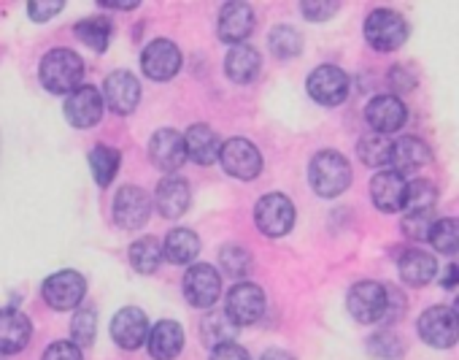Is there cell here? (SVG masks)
Masks as SVG:
<instances>
[{
	"label": "cell",
	"instance_id": "1",
	"mask_svg": "<svg viewBox=\"0 0 459 360\" xmlns=\"http://www.w3.org/2000/svg\"><path fill=\"white\" fill-rule=\"evenodd\" d=\"M308 182L319 198H338L351 185V165L335 149H322L308 165Z\"/></svg>",
	"mask_w": 459,
	"mask_h": 360
},
{
	"label": "cell",
	"instance_id": "2",
	"mask_svg": "<svg viewBox=\"0 0 459 360\" xmlns=\"http://www.w3.org/2000/svg\"><path fill=\"white\" fill-rule=\"evenodd\" d=\"M39 79H41L44 90H49L55 95L76 92L84 79V60L74 49H52L41 60Z\"/></svg>",
	"mask_w": 459,
	"mask_h": 360
},
{
	"label": "cell",
	"instance_id": "3",
	"mask_svg": "<svg viewBox=\"0 0 459 360\" xmlns=\"http://www.w3.org/2000/svg\"><path fill=\"white\" fill-rule=\"evenodd\" d=\"M365 41L376 52H394L408 41V22L389 9H376L365 20Z\"/></svg>",
	"mask_w": 459,
	"mask_h": 360
},
{
	"label": "cell",
	"instance_id": "4",
	"mask_svg": "<svg viewBox=\"0 0 459 360\" xmlns=\"http://www.w3.org/2000/svg\"><path fill=\"white\" fill-rule=\"evenodd\" d=\"M255 223L268 239H281L295 225V204L284 193L263 196L255 206Z\"/></svg>",
	"mask_w": 459,
	"mask_h": 360
},
{
	"label": "cell",
	"instance_id": "5",
	"mask_svg": "<svg viewBox=\"0 0 459 360\" xmlns=\"http://www.w3.org/2000/svg\"><path fill=\"white\" fill-rule=\"evenodd\" d=\"M346 306H349V314L362 325L384 322L386 306H389V290L378 282H357L349 290Z\"/></svg>",
	"mask_w": 459,
	"mask_h": 360
},
{
	"label": "cell",
	"instance_id": "6",
	"mask_svg": "<svg viewBox=\"0 0 459 360\" xmlns=\"http://www.w3.org/2000/svg\"><path fill=\"white\" fill-rule=\"evenodd\" d=\"M419 336L435 349H448L459 341V317L451 306H432L419 317Z\"/></svg>",
	"mask_w": 459,
	"mask_h": 360
},
{
	"label": "cell",
	"instance_id": "7",
	"mask_svg": "<svg viewBox=\"0 0 459 360\" xmlns=\"http://www.w3.org/2000/svg\"><path fill=\"white\" fill-rule=\"evenodd\" d=\"M221 168L241 182H252L263 171V154L249 138H230L221 146Z\"/></svg>",
	"mask_w": 459,
	"mask_h": 360
},
{
	"label": "cell",
	"instance_id": "8",
	"mask_svg": "<svg viewBox=\"0 0 459 360\" xmlns=\"http://www.w3.org/2000/svg\"><path fill=\"white\" fill-rule=\"evenodd\" d=\"M84 293H87V279L79 274V271H57L52 274L44 287H41V295L44 301L57 309V312H68V309H76L82 301H84Z\"/></svg>",
	"mask_w": 459,
	"mask_h": 360
},
{
	"label": "cell",
	"instance_id": "9",
	"mask_svg": "<svg viewBox=\"0 0 459 360\" xmlns=\"http://www.w3.org/2000/svg\"><path fill=\"white\" fill-rule=\"evenodd\" d=\"M308 95L322 103V106H341L349 98V74L341 71L338 66H319L311 71L308 82Z\"/></svg>",
	"mask_w": 459,
	"mask_h": 360
},
{
	"label": "cell",
	"instance_id": "10",
	"mask_svg": "<svg viewBox=\"0 0 459 360\" xmlns=\"http://www.w3.org/2000/svg\"><path fill=\"white\" fill-rule=\"evenodd\" d=\"M221 295L219 271L208 263H197L184 274V298L195 309H211Z\"/></svg>",
	"mask_w": 459,
	"mask_h": 360
},
{
	"label": "cell",
	"instance_id": "11",
	"mask_svg": "<svg viewBox=\"0 0 459 360\" xmlns=\"http://www.w3.org/2000/svg\"><path fill=\"white\" fill-rule=\"evenodd\" d=\"M233 322L241 325H255L265 314V293L255 282H238L227 295V309H224Z\"/></svg>",
	"mask_w": 459,
	"mask_h": 360
},
{
	"label": "cell",
	"instance_id": "12",
	"mask_svg": "<svg viewBox=\"0 0 459 360\" xmlns=\"http://www.w3.org/2000/svg\"><path fill=\"white\" fill-rule=\"evenodd\" d=\"M152 217V198L141 188H122L114 198V220L125 231H138L149 223Z\"/></svg>",
	"mask_w": 459,
	"mask_h": 360
},
{
	"label": "cell",
	"instance_id": "13",
	"mask_svg": "<svg viewBox=\"0 0 459 360\" xmlns=\"http://www.w3.org/2000/svg\"><path fill=\"white\" fill-rule=\"evenodd\" d=\"M141 68L149 79L154 82H168L181 71V52L173 41L168 39H154L143 55H141Z\"/></svg>",
	"mask_w": 459,
	"mask_h": 360
},
{
	"label": "cell",
	"instance_id": "14",
	"mask_svg": "<svg viewBox=\"0 0 459 360\" xmlns=\"http://www.w3.org/2000/svg\"><path fill=\"white\" fill-rule=\"evenodd\" d=\"M103 106H106V101H103L100 90L92 84H82L65 101V119L79 130L95 127L103 117Z\"/></svg>",
	"mask_w": 459,
	"mask_h": 360
},
{
	"label": "cell",
	"instance_id": "15",
	"mask_svg": "<svg viewBox=\"0 0 459 360\" xmlns=\"http://www.w3.org/2000/svg\"><path fill=\"white\" fill-rule=\"evenodd\" d=\"M255 31V12L249 4H224L219 12L216 33L224 44L241 47Z\"/></svg>",
	"mask_w": 459,
	"mask_h": 360
},
{
	"label": "cell",
	"instance_id": "16",
	"mask_svg": "<svg viewBox=\"0 0 459 360\" xmlns=\"http://www.w3.org/2000/svg\"><path fill=\"white\" fill-rule=\"evenodd\" d=\"M405 193H408V182L405 176L397 171H378L370 179V198L376 204V209L394 215L400 209H405Z\"/></svg>",
	"mask_w": 459,
	"mask_h": 360
},
{
	"label": "cell",
	"instance_id": "17",
	"mask_svg": "<svg viewBox=\"0 0 459 360\" xmlns=\"http://www.w3.org/2000/svg\"><path fill=\"white\" fill-rule=\"evenodd\" d=\"M149 317L138 306H125L111 320V338L122 349H138L149 341Z\"/></svg>",
	"mask_w": 459,
	"mask_h": 360
},
{
	"label": "cell",
	"instance_id": "18",
	"mask_svg": "<svg viewBox=\"0 0 459 360\" xmlns=\"http://www.w3.org/2000/svg\"><path fill=\"white\" fill-rule=\"evenodd\" d=\"M103 98L114 114H133L141 101V84L130 71H114L103 82Z\"/></svg>",
	"mask_w": 459,
	"mask_h": 360
},
{
	"label": "cell",
	"instance_id": "19",
	"mask_svg": "<svg viewBox=\"0 0 459 360\" xmlns=\"http://www.w3.org/2000/svg\"><path fill=\"white\" fill-rule=\"evenodd\" d=\"M192 204V190H189V182L181 176H165L162 182L157 185V193H154V206L157 212L165 217V220H178L186 215Z\"/></svg>",
	"mask_w": 459,
	"mask_h": 360
},
{
	"label": "cell",
	"instance_id": "20",
	"mask_svg": "<svg viewBox=\"0 0 459 360\" xmlns=\"http://www.w3.org/2000/svg\"><path fill=\"white\" fill-rule=\"evenodd\" d=\"M149 157L160 171H178L184 165V160L189 157L184 136L170 127L157 130L149 141Z\"/></svg>",
	"mask_w": 459,
	"mask_h": 360
},
{
	"label": "cell",
	"instance_id": "21",
	"mask_svg": "<svg viewBox=\"0 0 459 360\" xmlns=\"http://www.w3.org/2000/svg\"><path fill=\"white\" fill-rule=\"evenodd\" d=\"M405 117H408V111H405L403 101L394 98V95H378V98H373V101L368 103V109H365L368 125H370L376 133H384V136L400 130V127L405 125Z\"/></svg>",
	"mask_w": 459,
	"mask_h": 360
},
{
	"label": "cell",
	"instance_id": "22",
	"mask_svg": "<svg viewBox=\"0 0 459 360\" xmlns=\"http://www.w3.org/2000/svg\"><path fill=\"white\" fill-rule=\"evenodd\" d=\"M33 333L30 320L17 309H0V355H17L28 347Z\"/></svg>",
	"mask_w": 459,
	"mask_h": 360
},
{
	"label": "cell",
	"instance_id": "23",
	"mask_svg": "<svg viewBox=\"0 0 459 360\" xmlns=\"http://www.w3.org/2000/svg\"><path fill=\"white\" fill-rule=\"evenodd\" d=\"M224 71L227 76L233 79L236 84H252L260 71H263V57L255 47L249 44H241V47H233L224 57Z\"/></svg>",
	"mask_w": 459,
	"mask_h": 360
},
{
	"label": "cell",
	"instance_id": "24",
	"mask_svg": "<svg viewBox=\"0 0 459 360\" xmlns=\"http://www.w3.org/2000/svg\"><path fill=\"white\" fill-rule=\"evenodd\" d=\"M149 355L154 360H173L184 349V328L173 320H162L149 333Z\"/></svg>",
	"mask_w": 459,
	"mask_h": 360
},
{
	"label": "cell",
	"instance_id": "25",
	"mask_svg": "<svg viewBox=\"0 0 459 360\" xmlns=\"http://www.w3.org/2000/svg\"><path fill=\"white\" fill-rule=\"evenodd\" d=\"M186 141V154L189 160H195L197 165H211L221 157V141L219 136L208 127V125H192L184 136Z\"/></svg>",
	"mask_w": 459,
	"mask_h": 360
},
{
	"label": "cell",
	"instance_id": "26",
	"mask_svg": "<svg viewBox=\"0 0 459 360\" xmlns=\"http://www.w3.org/2000/svg\"><path fill=\"white\" fill-rule=\"evenodd\" d=\"M397 271H400V279L411 287H424L435 279L437 274V260L421 250H408L400 263H397Z\"/></svg>",
	"mask_w": 459,
	"mask_h": 360
},
{
	"label": "cell",
	"instance_id": "27",
	"mask_svg": "<svg viewBox=\"0 0 459 360\" xmlns=\"http://www.w3.org/2000/svg\"><path fill=\"white\" fill-rule=\"evenodd\" d=\"M429 157H432V152H429V146L421 141V138H416V136H405V138H400V141H394V149H392V171H397V173H408V171H413V168H421L424 162H429Z\"/></svg>",
	"mask_w": 459,
	"mask_h": 360
},
{
	"label": "cell",
	"instance_id": "28",
	"mask_svg": "<svg viewBox=\"0 0 459 360\" xmlns=\"http://www.w3.org/2000/svg\"><path fill=\"white\" fill-rule=\"evenodd\" d=\"M200 252V239L189 231V228H176L165 236V244H162V255L168 263L173 266H186L197 258Z\"/></svg>",
	"mask_w": 459,
	"mask_h": 360
},
{
	"label": "cell",
	"instance_id": "29",
	"mask_svg": "<svg viewBox=\"0 0 459 360\" xmlns=\"http://www.w3.org/2000/svg\"><path fill=\"white\" fill-rule=\"evenodd\" d=\"M236 333H238V325L227 312H208L200 322V336H203L205 347H211V349L230 344L236 338Z\"/></svg>",
	"mask_w": 459,
	"mask_h": 360
},
{
	"label": "cell",
	"instance_id": "30",
	"mask_svg": "<svg viewBox=\"0 0 459 360\" xmlns=\"http://www.w3.org/2000/svg\"><path fill=\"white\" fill-rule=\"evenodd\" d=\"M392 149L394 144L389 141V136L384 133H365L357 144V154L365 165H373V168H381V165H389L392 162Z\"/></svg>",
	"mask_w": 459,
	"mask_h": 360
},
{
	"label": "cell",
	"instance_id": "31",
	"mask_svg": "<svg viewBox=\"0 0 459 360\" xmlns=\"http://www.w3.org/2000/svg\"><path fill=\"white\" fill-rule=\"evenodd\" d=\"M119 162H122V154L119 149L114 146H106V144H98L92 152H90V168H92V176L100 188H108L114 182V176L119 171Z\"/></svg>",
	"mask_w": 459,
	"mask_h": 360
},
{
	"label": "cell",
	"instance_id": "32",
	"mask_svg": "<svg viewBox=\"0 0 459 360\" xmlns=\"http://www.w3.org/2000/svg\"><path fill=\"white\" fill-rule=\"evenodd\" d=\"M435 204H437V188L429 182V179H413V182H408L405 215L435 212Z\"/></svg>",
	"mask_w": 459,
	"mask_h": 360
},
{
	"label": "cell",
	"instance_id": "33",
	"mask_svg": "<svg viewBox=\"0 0 459 360\" xmlns=\"http://www.w3.org/2000/svg\"><path fill=\"white\" fill-rule=\"evenodd\" d=\"M74 33H76V36H79V41H84L90 49H95V52H106V49H108V41H111L114 28H111V22H108V20H103V17H92V20H82V22L74 28Z\"/></svg>",
	"mask_w": 459,
	"mask_h": 360
},
{
	"label": "cell",
	"instance_id": "34",
	"mask_svg": "<svg viewBox=\"0 0 459 360\" xmlns=\"http://www.w3.org/2000/svg\"><path fill=\"white\" fill-rule=\"evenodd\" d=\"M162 247L154 241V239H149V236H143V239H138L133 247H130V266L138 271V274H154L157 268H160V263H162Z\"/></svg>",
	"mask_w": 459,
	"mask_h": 360
},
{
	"label": "cell",
	"instance_id": "35",
	"mask_svg": "<svg viewBox=\"0 0 459 360\" xmlns=\"http://www.w3.org/2000/svg\"><path fill=\"white\" fill-rule=\"evenodd\" d=\"M268 47L279 60H292V57H298L303 52V36L290 25H279V28L271 31Z\"/></svg>",
	"mask_w": 459,
	"mask_h": 360
},
{
	"label": "cell",
	"instance_id": "36",
	"mask_svg": "<svg viewBox=\"0 0 459 360\" xmlns=\"http://www.w3.org/2000/svg\"><path fill=\"white\" fill-rule=\"evenodd\" d=\"M429 244L443 255L459 252V220H451V217L437 220L432 233H429Z\"/></svg>",
	"mask_w": 459,
	"mask_h": 360
},
{
	"label": "cell",
	"instance_id": "37",
	"mask_svg": "<svg viewBox=\"0 0 459 360\" xmlns=\"http://www.w3.org/2000/svg\"><path fill=\"white\" fill-rule=\"evenodd\" d=\"M219 263H221V268H224L230 277H233V279H244V277L249 274V268H252L249 252L241 250V247H236V244H230V247H224V250L219 252Z\"/></svg>",
	"mask_w": 459,
	"mask_h": 360
},
{
	"label": "cell",
	"instance_id": "38",
	"mask_svg": "<svg viewBox=\"0 0 459 360\" xmlns=\"http://www.w3.org/2000/svg\"><path fill=\"white\" fill-rule=\"evenodd\" d=\"M95 333H98V317L92 309H79L71 320V336H74V344L79 347H90L95 341Z\"/></svg>",
	"mask_w": 459,
	"mask_h": 360
},
{
	"label": "cell",
	"instance_id": "39",
	"mask_svg": "<svg viewBox=\"0 0 459 360\" xmlns=\"http://www.w3.org/2000/svg\"><path fill=\"white\" fill-rule=\"evenodd\" d=\"M368 352L378 360H400L403 357V341L392 330H378L368 341Z\"/></svg>",
	"mask_w": 459,
	"mask_h": 360
},
{
	"label": "cell",
	"instance_id": "40",
	"mask_svg": "<svg viewBox=\"0 0 459 360\" xmlns=\"http://www.w3.org/2000/svg\"><path fill=\"white\" fill-rule=\"evenodd\" d=\"M435 228V215L432 212H419V215H405L403 217V233L413 241H429V233Z\"/></svg>",
	"mask_w": 459,
	"mask_h": 360
},
{
	"label": "cell",
	"instance_id": "41",
	"mask_svg": "<svg viewBox=\"0 0 459 360\" xmlns=\"http://www.w3.org/2000/svg\"><path fill=\"white\" fill-rule=\"evenodd\" d=\"M41 360H84V355H82V347L74 341H55L47 347Z\"/></svg>",
	"mask_w": 459,
	"mask_h": 360
},
{
	"label": "cell",
	"instance_id": "42",
	"mask_svg": "<svg viewBox=\"0 0 459 360\" xmlns=\"http://www.w3.org/2000/svg\"><path fill=\"white\" fill-rule=\"evenodd\" d=\"M60 12H63V4H55V0L52 4H47V0H33V4H28V14L33 22H49Z\"/></svg>",
	"mask_w": 459,
	"mask_h": 360
},
{
	"label": "cell",
	"instance_id": "43",
	"mask_svg": "<svg viewBox=\"0 0 459 360\" xmlns=\"http://www.w3.org/2000/svg\"><path fill=\"white\" fill-rule=\"evenodd\" d=\"M338 4H303L300 6V12H303V17H308L311 22H327L333 14H338Z\"/></svg>",
	"mask_w": 459,
	"mask_h": 360
},
{
	"label": "cell",
	"instance_id": "44",
	"mask_svg": "<svg viewBox=\"0 0 459 360\" xmlns=\"http://www.w3.org/2000/svg\"><path fill=\"white\" fill-rule=\"evenodd\" d=\"M211 360H252V357H249V352H247L241 344L230 341V344L216 347V349L211 352Z\"/></svg>",
	"mask_w": 459,
	"mask_h": 360
},
{
	"label": "cell",
	"instance_id": "45",
	"mask_svg": "<svg viewBox=\"0 0 459 360\" xmlns=\"http://www.w3.org/2000/svg\"><path fill=\"white\" fill-rule=\"evenodd\" d=\"M260 360H295V355L287 349H268Z\"/></svg>",
	"mask_w": 459,
	"mask_h": 360
},
{
	"label": "cell",
	"instance_id": "46",
	"mask_svg": "<svg viewBox=\"0 0 459 360\" xmlns=\"http://www.w3.org/2000/svg\"><path fill=\"white\" fill-rule=\"evenodd\" d=\"M456 285H459V266H448V268H446L443 287H456Z\"/></svg>",
	"mask_w": 459,
	"mask_h": 360
},
{
	"label": "cell",
	"instance_id": "47",
	"mask_svg": "<svg viewBox=\"0 0 459 360\" xmlns=\"http://www.w3.org/2000/svg\"><path fill=\"white\" fill-rule=\"evenodd\" d=\"M103 9H114V12H133L138 9V4H100Z\"/></svg>",
	"mask_w": 459,
	"mask_h": 360
},
{
	"label": "cell",
	"instance_id": "48",
	"mask_svg": "<svg viewBox=\"0 0 459 360\" xmlns=\"http://www.w3.org/2000/svg\"><path fill=\"white\" fill-rule=\"evenodd\" d=\"M454 312H456V317H459V295H456V301H454V306H451Z\"/></svg>",
	"mask_w": 459,
	"mask_h": 360
},
{
	"label": "cell",
	"instance_id": "49",
	"mask_svg": "<svg viewBox=\"0 0 459 360\" xmlns=\"http://www.w3.org/2000/svg\"><path fill=\"white\" fill-rule=\"evenodd\" d=\"M0 357H4V355H0Z\"/></svg>",
	"mask_w": 459,
	"mask_h": 360
}]
</instances>
